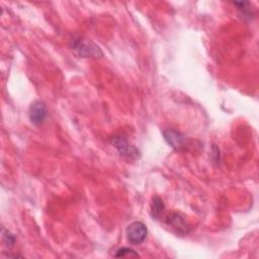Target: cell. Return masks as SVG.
I'll return each instance as SVG.
<instances>
[{
  "mask_svg": "<svg viewBox=\"0 0 259 259\" xmlns=\"http://www.w3.org/2000/svg\"><path fill=\"white\" fill-rule=\"evenodd\" d=\"M72 50L82 58H101L103 56L101 50L91 40L83 37H75L71 41Z\"/></svg>",
  "mask_w": 259,
  "mask_h": 259,
  "instance_id": "obj_1",
  "label": "cell"
},
{
  "mask_svg": "<svg viewBox=\"0 0 259 259\" xmlns=\"http://www.w3.org/2000/svg\"><path fill=\"white\" fill-rule=\"evenodd\" d=\"M126 239L133 245L142 244L148 235V229L146 225L142 222H133L130 224L125 230Z\"/></svg>",
  "mask_w": 259,
  "mask_h": 259,
  "instance_id": "obj_2",
  "label": "cell"
},
{
  "mask_svg": "<svg viewBox=\"0 0 259 259\" xmlns=\"http://www.w3.org/2000/svg\"><path fill=\"white\" fill-rule=\"evenodd\" d=\"M112 145L118 153L125 158L138 159L140 157L139 150L135 146L131 145L123 137H114L112 139Z\"/></svg>",
  "mask_w": 259,
  "mask_h": 259,
  "instance_id": "obj_3",
  "label": "cell"
},
{
  "mask_svg": "<svg viewBox=\"0 0 259 259\" xmlns=\"http://www.w3.org/2000/svg\"><path fill=\"white\" fill-rule=\"evenodd\" d=\"M166 224L175 230L178 234L185 235L190 231V226L185 218L179 212H171L166 218Z\"/></svg>",
  "mask_w": 259,
  "mask_h": 259,
  "instance_id": "obj_4",
  "label": "cell"
},
{
  "mask_svg": "<svg viewBox=\"0 0 259 259\" xmlns=\"http://www.w3.org/2000/svg\"><path fill=\"white\" fill-rule=\"evenodd\" d=\"M47 114H48L47 106L42 101H34L29 107V111H28L29 119L35 125L42 123V121L47 117Z\"/></svg>",
  "mask_w": 259,
  "mask_h": 259,
  "instance_id": "obj_5",
  "label": "cell"
},
{
  "mask_svg": "<svg viewBox=\"0 0 259 259\" xmlns=\"http://www.w3.org/2000/svg\"><path fill=\"white\" fill-rule=\"evenodd\" d=\"M163 136L165 141L174 149L176 150H181L186 143V138L179 132L173 130V128H168L163 132Z\"/></svg>",
  "mask_w": 259,
  "mask_h": 259,
  "instance_id": "obj_6",
  "label": "cell"
},
{
  "mask_svg": "<svg viewBox=\"0 0 259 259\" xmlns=\"http://www.w3.org/2000/svg\"><path fill=\"white\" fill-rule=\"evenodd\" d=\"M164 208H165V205L163 200L159 196H154L151 201V210H150L151 217L154 220H158L161 217Z\"/></svg>",
  "mask_w": 259,
  "mask_h": 259,
  "instance_id": "obj_7",
  "label": "cell"
},
{
  "mask_svg": "<svg viewBox=\"0 0 259 259\" xmlns=\"http://www.w3.org/2000/svg\"><path fill=\"white\" fill-rule=\"evenodd\" d=\"M140 255L133 249L127 247H122L116 250L114 257H139Z\"/></svg>",
  "mask_w": 259,
  "mask_h": 259,
  "instance_id": "obj_8",
  "label": "cell"
},
{
  "mask_svg": "<svg viewBox=\"0 0 259 259\" xmlns=\"http://www.w3.org/2000/svg\"><path fill=\"white\" fill-rule=\"evenodd\" d=\"M2 240L4 242V245H6L7 247H12L15 243V237L8 231H4L2 233Z\"/></svg>",
  "mask_w": 259,
  "mask_h": 259,
  "instance_id": "obj_9",
  "label": "cell"
}]
</instances>
